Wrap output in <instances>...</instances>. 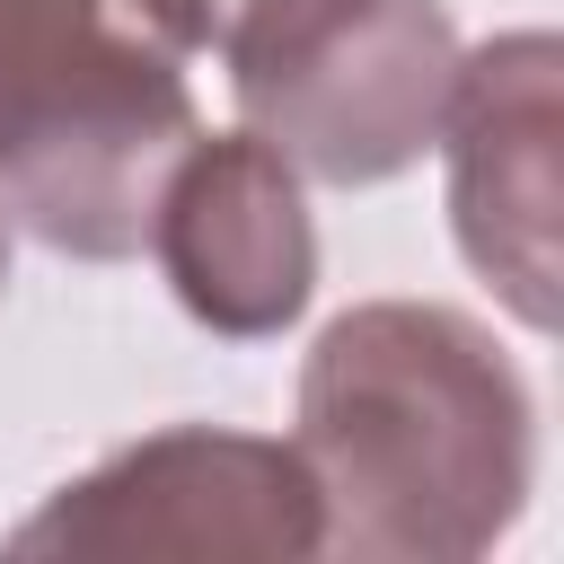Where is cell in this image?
Here are the masks:
<instances>
[{"mask_svg":"<svg viewBox=\"0 0 564 564\" xmlns=\"http://www.w3.org/2000/svg\"><path fill=\"white\" fill-rule=\"evenodd\" d=\"M317 485V555L467 564L538 476V405L494 326L441 300H361L300 361V432Z\"/></svg>","mask_w":564,"mask_h":564,"instance_id":"obj_1","label":"cell"},{"mask_svg":"<svg viewBox=\"0 0 564 564\" xmlns=\"http://www.w3.org/2000/svg\"><path fill=\"white\" fill-rule=\"evenodd\" d=\"M194 132V88L132 0H0V212L35 247L141 256Z\"/></svg>","mask_w":564,"mask_h":564,"instance_id":"obj_2","label":"cell"},{"mask_svg":"<svg viewBox=\"0 0 564 564\" xmlns=\"http://www.w3.org/2000/svg\"><path fill=\"white\" fill-rule=\"evenodd\" d=\"M132 18L176 62L220 53L247 132L317 185L405 176L458 79L441 0H132Z\"/></svg>","mask_w":564,"mask_h":564,"instance_id":"obj_3","label":"cell"},{"mask_svg":"<svg viewBox=\"0 0 564 564\" xmlns=\"http://www.w3.org/2000/svg\"><path fill=\"white\" fill-rule=\"evenodd\" d=\"M317 538L300 449L220 423L141 432L9 529L18 555H317Z\"/></svg>","mask_w":564,"mask_h":564,"instance_id":"obj_4","label":"cell"},{"mask_svg":"<svg viewBox=\"0 0 564 564\" xmlns=\"http://www.w3.org/2000/svg\"><path fill=\"white\" fill-rule=\"evenodd\" d=\"M449 150V229L458 256L502 291V308L555 335V203H564V44L546 26H511L458 53L441 132Z\"/></svg>","mask_w":564,"mask_h":564,"instance_id":"obj_5","label":"cell"},{"mask_svg":"<svg viewBox=\"0 0 564 564\" xmlns=\"http://www.w3.org/2000/svg\"><path fill=\"white\" fill-rule=\"evenodd\" d=\"M150 256L194 326L229 344L282 335L317 291V229L300 167L247 123L194 132L150 203Z\"/></svg>","mask_w":564,"mask_h":564,"instance_id":"obj_6","label":"cell"},{"mask_svg":"<svg viewBox=\"0 0 564 564\" xmlns=\"http://www.w3.org/2000/svg\"><path fill=\"white\" fill-rule=\"evenodd\" d=\"M0 291H9V212H0Z\"/></svg>","mask_w":564,"mask_h":564,"instance_id":"obj_7","label":"cell"}]
</instances>
